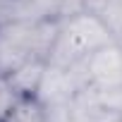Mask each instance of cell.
<instances>
[{
  "label": "cell",
  "instance_id": "obj_10",
  "mask_svg": "<svg viewBox=\"0 0 122 122\" xmlns=\"http://www.w3.org/2000/svg\"><path fill=\"white\" fill-rule=\"evenodd\" d=\"M24 19V0H0V24Z\"/></svg>",
  "mask_w": 122,
  "mask_h": 122
},
{
  "label": "cell",
  "instance_id": "obj_9",
  "mask_svg": "<svg viewBox=\"0 0 122 122\" xmlns=\"http://www.w3.org/2000/svg\"><path fill=\"white\" fill-rule=\"evenodd\" d=\"M98 17L110 26V31H112L115 36L122 34V0H110Z\"/></svg>",
  "mask_w": 122,
  "mask_h": 122
},
{
  "label": "cell",
  "instance_id": "obj_7",
  "mask_svg": "<svg viewBox=\"0 0 122 122\" xmlns=\"http://www.w3.org/2000/svg\"><path fill=\"white\" fill-rule=\"evenodd\" d=\"M3 122H48V112L36 96H22Z\"/></svg>",
  "mask_w": 122,
  "mask_h": 122
},
{
  "label": "cell",
  "instance_id": "obj_4",
  "mask_svg": "<svg viewBox=\"0 0 122 122\" xmlns=\"http://www.w3.org/2000/svg\"><path fill=\"white\" fill-rule=\"evenodd\" d=\"M84 74H86V89L96 91H120L122 89V48L117 38L96 53H91L84 60Z\"/></svg>",
  "mask_w": 122,
  "mask_h": 122
},
{
  "label": "cell",
  "instance_id": "obj_2",
  "mask_svg": "<svg viewBox=\"0 0 122 122\" xmlns=\"http://www.w3.org/2000/svg\"><path fill=\"white\" fill-rule=\"evenodd\" d=\"M112 41H115V34L110 31V26L98 15L84 10L74 17H67L60 22L57 38H55V46L48 60L60 62V65H79L91 53H96L98 48Z\"/></svg>",
  "mask_w": 122,
  "mask_h": 122
},
{
  "label": "cell",
  "instance_id": "obj_8",
  "mask_svg": "<svg viewBox=\"0 0 122 122\" xmlns=\"http://www.w3.org/2000/svg\"><path fill=\"white\" fill-rule=\"evenodd\" d=\"M19 98H22V96L17 93V89L12 86V81H10L5 74H0V122L10 115V110L17 105Z\"/></svg>",
  "mask_w": 122,
  "mask_h": 122
},
{
  "label": "cell",
  "instance_id": "obj_6",
  "mask_svg": "<svg viewBox=\"0 0 122 122\" xmlns=\"http://www.w3.org/2000/svg\"><path fill=\"white\" fill-rule=\"evenodd\" d=\"M46 65H48L46 57H34V60L19 65L17 70H12V72L5 74V77L12 81V86L17 89L19 96H36L38 84H41L43 72H46Z\"/></svg>",
  "mask_w": 122,
  "mask_h": 122
},
{
  "label": "cell",
  "instance_id": "obj_3",
  "mask_svg": "<svg viewBox=\"0 0 122 122\" xmlns=\"http://www.w3.org/2000/svg\"><path fill=\"white\" fill-rule=\"evenodd\" d=\"M86 74H84V65H60V62H50L46 65L43 79L38 84L36 98L46 105V108H57V105H70L74 103V98L86 89Z\"/></svg>",
  "mask_w": 122,
  "mask_h": 122
},
{
  "label": "cell",
  "instance_id": "obj_5",
  "mask_svg": "<svg viewBox=\"0 0 122 122\" xmlns=\"http://www.w3.org/2000/svg\"><path fill=\"white\" fill-rule=\"evenodd\" d=\"M74 122H122V115L117 108L103 103L91 89H84L74 103L70 105Z\"/></svg>",
  "mask_w": 122,
  "mask_h": 122
},
{
  "label": "cell",
  "instance_id": "obj_1",
  "mask_svg": "<svg viewBox=\"0 0 122 122\" xmlns=\"http://www.w3.org/2000/svg\"><path fill=\"white\" fill-rule=\"evenodd\" d=\"M60 22L17 19L0 24V74H10L34 57H50Z\"/></svg>",
  "mask_w": 122,
  "mask_h": 122
},
{
  "label": "cell",
  "instance_id": "obj_11",
  "mask_svg": "<svg viewBox=\"0 0 122 122\" xmlns=\"http://www.w3.org/2000/svg\"><path fill=\"white\" fill-rule=\"evenodd\" d=\"M120 115H122V110H120Z\"/></svg>",
  "mask_w": 122,
  "mask_h": 122
}]
</instances>
